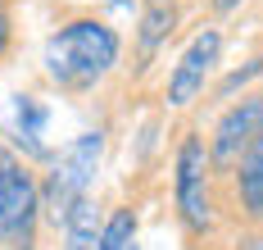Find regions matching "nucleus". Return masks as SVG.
<instances>
[{"label": "nucleus", "mask_w": 263, "mask_h": 250, "mask_svg": "<svg viewBox=\"0 0 263 250\" xmlns=\"http://www.w3.org/2000/svg\"><path fill=\"white\" fill-rule=\"evenodd\" d=\"M123 59V37L96 9H78L59 19L54 32L46 37L41 68L64 96H91Z\"/></svg>", "instance_id": "nucleus-1"}, {"label": "nucleus", "mask_w": 263, "mask_h": 250, "mask_svg": "<svg viewBox=\"0 0 263 250\" xmlns=\"http://www.w3.org/2000/svg\"><path fill=\"white\" fill-rule=\"evenodd\" d=\"M173 214L191 241H209L222 223V177L200 128H182L173 141Z\"/></svg>", "instance_id": "nucleus-2"}, {"label": "nucleus", "mask_w": 263, "mask_h": 250, "mask_svg": "<svg viewBox=\"0 0 263 250\" xmlns=\"http://www.w3.org/2000/svg\"><path fill=\"white\" fill-rule=\"evenodd\" d=\"M41 177L23 155L0 141V246L36 250L41 246Z\"/></svg>", "instance_id": "nucleus-3"}, {"label": "nucleus", "mask_w": 263, "mask_h": 250, "mask_svg": "<svg viewBox=\"0 0 263 250\" xmlns=\"http://www.w3.org/2000/svg\"><path fill=\"white\" fill-rule=\"evenodd\" d=\"M100 159H105V132H82L50 155V164L41 173V214L50 227L68 219V209L82 195H91Z\"/></svg>", "instance_id": "nucleus-4"}, {"label": "nucleus", "mask_w": 263, "mask_h": 250, "mask_svg": "<svg viewBox=\"0 0 263 250\" xmlns=\"http://www.w3.org/2000/svg\"><path fill=\"white\" fill-rule=\"evenodd\" d=\"M218 64H222V28L204 23L182 46L177 64L168 68V78H163V105L168 110H195L204 100V91H209V78H213Z\"/></svg>", "instance_id": "nucleus-5"}, {"label": "nucleus", "mask_w": 263, "mask_h": 250, "mask_svg": "<svg viewBox=\"0 0 263 250\" xmlns=\"http://www.w3.org/2000/svg\"><path fill=\"white\" fill-rule=\"evenodd\" d=\"M259 137H263V86H254V91H240L236 100H227V105L218 110L209 137H204L218 177H227V173L240 164V155H245Z\"/></svg>", "instance_id": "nucleus-6"}, {"label": "nucleus", "mask_w": 263, "mask_h": 250, "mask_svg": "<svg viewBox=\"0 0 263 250\" xmlns=\"http://www.w3.org/2000/svg\"><path fill=\"white\" fill-rule=\"evenodd\" d=\"M182 28V0H141L136 28H132V68L136 78L155 68V59L168 50V41Z\"/></svg>", "instance_id": "nucleus-7"}, {"label": "nucleus", "mask_w": 263, "mask_h": 250, "mask_svg": "<svg viewBox=\"0 0 263 250\" xmlns=\"http://www.w3.org/2000/svg\"><path fill=\"white\" fill-rule=\"evenodd\" d=\"M222 214H236L245 227H263V137L222 177Z\"/></svg>", "instance_id": "nucleus-8"}, {"label": "nucleus", "mask_w": 263, "mask_h": 250, "mask_svg": "<svg viewBox=\"0 0 263 250\" xmlns=\"http://www.w3.org/2000/svg\"><path fill=\"white\" fill-rule=\"evenodd\" d=\"M46 123H50V105L41 100V96H32V91H18L14 96V141H18V150H23V159H41V164H50V146H46Z\"/></svg>", "instance_id": "nucleus-9"}, {"label": "nucleus", "mask_w": 263, "mask_h": 250, "mask_svg": "<svg viewBox=\"0 0 263 250\" xmlns=\"http://www.w3.org/2000/svg\"><path fill=\"white\" fill-rule=\"evenodd\" d=\"M105 227V209L96 195H82L78 205L68 209V219L59 223V250H96Z\"/></svg>", "instance_id": "nucleus-10"}, {"label": "nucleus", "mask_w": 263, "mask_h": 250, "mask_svg": "<svg viewBox=\"0 0 263 250\" xmlns=\"http://www.w3.org/2000/svg\"><path fill=\"white\" fill-rule=\"evenodd\" d=\"M136 209L132 205H118L114 214H105V227H100V241L96 250H132L136 246Z\"/></svg>", "instance_id": "nucleus-11"}, {"label": "nucleus", "mask_w": 263, "mask_h": 250, "mask_svg": "<svg viewBox=\"0 0 263 250\" xmlns=\"http://www.w3.org/2000/svg\"><path fill=\"white\" fill-rule=\"evenodd\" d=\"M254 78H263V55H254L250 64H245V68H232L222 82L213 86V100H218V105L236 100V91H250V82H254Z\"/></svg>", "instance_id": "nucleus-12"}, {"label": "nucleus", "mask_w": 263, "mask_h": 250, "mask_svg": "<svg viewBox=\"0 0 263 250\" xmlns=\"http://www.w3.org/2000/svg\"><path fill=\"white\" fill-rule=\"evenodd\" d=\"M9 46H14V9L9 0H0V59L9 55Z\"/></svg>", "instance_id": "nucleus-13"}, {"label": "nucleus", "mask_w": 263, "mask_h": 250, "mask_svg": "<svg viewBox=\"0 0 263 250\" xmlns=\"http://www.w3.org/2000/svg\"><path fill=\"white\" fill-rule=\"evenodd\" d=\"M232 250H263V227H245V232H236Z\"/></svg>", "instance_id": "nucleus-14"}, {"label": "nucleus", "mask_w": 263, "mask_h": 250, "mask_svg": "<svg viewBox=\"0 0 263 250\" xmlns=\"http://www.w3.org/2000/svg\"><path fill=\"white\" fill-rule=\"evenodd\" d=\"M240 5H245V0H204V14H209V19H227V14H236Z\"/></svg>", "instance_id": "nucleus-15"}, {"label": "nucleus", "mask_w": 263, "mask_h": 250, "mask_svg": "<svg viewBox=\"0 0 263 250\" xmlns=\"http://www.w3.org/2000/svg\"><path fill=\"white\" fill-rule=\"evenodd\" d=\"M114 9H132V5H141V0H109Z\"/></svg>", "instance_id": "nucleus-16"}, {"label": "nucleus", "mask_w": 263, "mask_h": 250, "mask_svg": "<svg viewBox=\"0 0 263 250\" xmlns=\"http://www.w3.org/2000/svg\"><path fill=\"white\" fill-rule=\"evenodd\" d=\"M218 250H232V246H218Z\"/></svg>", "instance_id": "nucleus-17"}, {"label": "nucleus", "mask_w": 263, "mask_h": 250, "mask_svg": "<svg viewBox=\"0 0 263 250\" xmlns=\"http://www.w3.org/2000/svg\"><path fill=\"white\" fill-rule=\"evenodd\" d=\"M132 250H141V246H132Z\"/></svg>", "instance_id": "nucleus-18"}]
</instances>
